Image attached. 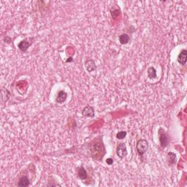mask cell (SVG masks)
<instances>
[{
    "label": "cell",
    "mask_w": 187,
    "mask_h": 187,
    "mask_svg": "<svg viewBox=\"0 0 187 187\" xmlns=\"http://www.w3.org/2000/svg\"><path fill=\"white\" fill-rule=\"evenodd\" d=\"M114 161L112 158H108L107 160H106V163H107L108 165H112L113 164H114Z\"/></svg>",
    "instance_id": "e0dca14e"
},
{
    "label": "cell",
    "mask_w": 187,
    "mask_h": 187,
    "mask_svg": "<svg viewBox=\"0 0 187 187\" xmlns=\"http://www.w3.org/2000/svg\"><path fill=\"white\" fill-rule=\"evenodd\" d=\"M29 184H30V180H29V178L27 175H24L19 179V183H18V186H29Z\"/></svg>",
    "instance_id": "7c38bea8"
},
{
    "label": "cell",
    "mask_w": 187,
    "mask_h": 187,
    "mask_svg": "<svg viewBox=\"0 0 187 187\" xmlns=\"http://www.w3.org/2000/svg\"><path fill=\"white\" fill-rule=\"evenodd\" d=\"M177 61L180 65H183V66L186 65L187 61V50L186 49H182L180 50L178 56V58H177Z\"/></svg>",
    "instance_id": "8992f818"
},
{
    "label": "cell",
    "mask_w": 187,
    "mask_h": 187,
    "mask_svg": "<svg viewBox=\"0 0 187 187\" xmlns=\"http://www.w3.org/2000/svg\"><path fill=\"white\" fill-rule=\"evenodd\" d=\"M78 177L80 180H86L88 177V173H87L86 169L83 166L80 167L78 170Z\"/></svg>",
    "instance_id": "30bf717a"
},
{
    "label": "cell",
    "mask_w": 187,
    "mask_h": 187,
    "mask_svg": "<svg viewBox=\"0 0 187 187\" xmlns=\"http://www.w3.org/2000/svg\"><path fill=\"white\" fill-rule=\"evenodd\" d=\"M147 74L148 76L151 79H154V78H157V70L154 67H150L148 68L147 70Z\"/></svg>",
    "instance_id": "5bb4252c"
},
{
    "label": "cell",
    "mask_w": 187,
    "mask_h": 187,
    "mask_svg": "<svg viewBox=\"0 0 187 187\" xmlns=\"http://www.w3.org/2000/svg\"><path fill=\"white\" fill-rule=\"evenodd\" d=\"M167 160L169 165H173L176 162V155L173 152H168L167 155Z\"/></svg>",
    "instance_id": "4fadbf2b"
},
{
    "label": "cell",
    "mask_w": 187,
    "mask_h": 187,
    "mask_svg": "<svg viewBox=\"0 0 187 187\" xmlns=\"http://www.w3.org/2000/svg\"><path fill=\"white\" fill-rule=\"evenodd\" d=\"M158 135L161 147L162 148H165V147L168 145L169 142H170V138H169L168 134L163 128L160 127L158 130Z\"/></svg>",
    "instance_id": "7a4b0ae2"
},
{
    "label": "cell",
    "mask_w": 187,
    "mask_h": 187,
    "mask_svg": "<svg viewBox=\"0 0 187 187\" xmlns=\"http://www.w3.org/2000/svg\"><path fill=\"white\" fill-rule=\"evenodd\" d=\"M91 157L93 160L102 161L106 154V149L104 142L102 140V136H98L95 137L88 145Z\"/></svg>",
    "instance_id": "6da1fadb"
},
{
    "label": "cell",
    "mask_w": 187,
    "mask_h": 187,
    "mask_svg": "<svg viewBox=\"0 0 187 187\" xmlns=\"http://www.w3.org/2000/svg\"><path fill=\"white\" fill-rule=\"evenodd\" d=\"M118 8H119V7H113L112 9H111V14H112V13H116V12H117V9ZM121 14V10H119L118 11V13H117V15H114V14H113V15H111V16H112V17L114 18V19H116V18H117V16H119V15Z\"/></svg>",
    "instance_id": "2e32d148"
},
{
    "label": "cell",
    "mask_w": 187,
    "mask_h": 187,
    "mask_svg": "<svg viewBox=\"0 0 187 187\" xmlns=\"http://www.w3.org/2000/svg\"><path fill=\"white\" fill-rule=\"evenodd\" d=\"M82 116L84 117L93 118L94 116V109L90 105H87L82 111Z\"/></svg>",
    "instance_id": "52a82bcc"
},
{
    "label": "cell",
    "mask_w": 187,
    "mask_h": 187,
    "mask_svg": "<svg viewBox=\"0 0 187 187\" xmlns=\"http://www.w3.org/2000/svg\"><path fill=\"white\" fill-rule=\"evenodd\" d=\"M116 154L120 158L121 160L125 158L127 156L128 152L127 149V145L124 142H121L118 145L117 148H116Z\"/></svg>",
    "instance_id": "5b68a950"
},
{
    "label": "cell",
    "mask_w": 187,
    "mask_h": 187,
    "mask_svg": "<svg viewBox=\"0 0 187 187\" xmlns=\"http://www.w3.org/2000/svg\"><path fill=\"white\" fill-rule=\"evenodd\" d=\"M34 37H29V38H26L24 40H21L19 44H18V47L19 50L23 53H26L29 47L32 45L34 42Z\"/></svg>",
    "instance_id": "277c9868"
},
{
    "label": "cell",
    "mask_w": 187,
    "mask_h": 187,
    "mask_svg": "<svg viewBox=\"0 0 187 187\" xmlns=\"http://www.w3.org/2000/svg\"><path fill=\"white\" fill-rule=\"evenodd\" d=\"M119 40L121 45H126V44L129 43V41H130V37L127 33H123L121 35H119Z\"/></svg>",
    "instance_id": "8fae6325"
},
{
    "label": "cell",
    "mask_w": 187,
    "mask_h": 187,
    "mask_svg": "<svg viewBox=\"0 0 187 187\" xmlns=\"http://www.w3.org/2000/svg\"><path fill=\"white\" fill-rule=\"evenodd\" d=\"M85 66H86V69L88 73H91V72L95 71L96 70V66L95 65L94 61L93 59H88L85 62Z\"/></svg>",
    "instance_id": "ba28073f"
},
{
    "label": "cell",
    "mask_w": 187,
    "mask_h": 187,
    "mask_svg": "<svg viewBox=\"0 0 187 187\" xmlns=\"http://www.w3.org/2000/svg\"><path fill=\"white\" fill-rule=\"evenodd\" d=\"M149 143L146 140H144V139H140L137 142V145H136V149H137V153L141 157L144 155L148 148Z\"/></svg>",
    "instance_id": "3957f363"
},
{
    "label": "cell",
    "mask_w": 187,
    "mask_h": 187,
    "mask_svg": "<svg viewBox=\"0 0 187 187\" xmlns=\"http://www.w3.org/2000/svg\"><path fill=\"white\" fill-rule=\"evenodd\" d=\"M67 94L65 92V91H59L58 94H57L56 99V102L59 104H62L67 100Z\"/></svg>",
    "instance_id": "9c48e42d"
},
{
    "label": "cell",
    "mask_w": 187,
    "mask_h": 187,
    "mask_svg": "<svg viewBox=\"0 0 187 187\" xmlns=\"http://www.w3.org/2000/svg\"><path fill=\"white\" fill-rule=\"evenodd\" d=\"M127 134V132H125V131H120L116 134V138L119 139V140H123L126 137Z\"/></svg>",
    "instance_id": "9a60e30c"
},
{
    "label": "cell",
    "mask_w": 187,
    "mask_h": 187,
    "mask_svg": "<svg viewBox=\"0 0 187 187\" xmlns=\"http://www.w3.org/2000/svg\"><path fill=\"white\" fill-rule=\"evenodd\" d=\"M68 59H67L66 61V62H67V63H68V62H73V58H72V57H70V58H68Z\"/></svg>",
    "instance_id": "ac0fdd59"
}]
</instances>
